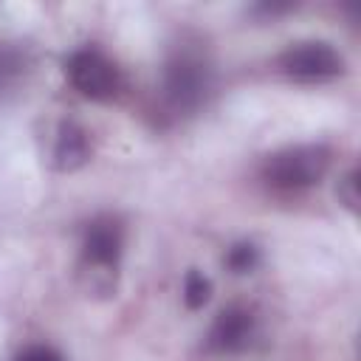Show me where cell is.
Returning a JSON list of instances; mask_svg holds the SVG:
<instances>
[{
    "instance_id": "obj_1",
    "label": "cell",
    "mask_w": 361,
    "mask_h": 361,
    "mask_svg": "<svg viewBox=\"0 0 361 361\" xmlns=\"http://www.w3.org/2000/svg\"><path fill=\"white\" fill-rule=\"evenodd\" d=\"M124 257V223L116 214H96L85 223L76 259V282L87 296L107 299L118 288Z\"/></svg>"
},
{
    "instance_id": "obj_2",
    "label": "cell",
    "mask_w": 361,
    "mask_h": 361,
    "mask_svg": "<svg viewBox=\"0 0 361 361\" xmlns=\"http://www.w3.org/2000/svg\"><path fill=\"white\" fill-rule=\"evenodd\" d=\"M214 85V71L200 42H180L169 54L161 76V102L169 116L197 113Z\"/></svg>"
},
{
    "instance_id": "obj_3",
    "label": "cell",
    "mask_w": 361,
    "mask_h": 361,
    "mask_svg": "<svg viewBox=\"0 0 361 361\" xmlns=\"http://www.w3.org/2000/svg\"><path fill=\"white\" fill-rule=\"evenodd\" d=\"M333 152L324 144H290L265 155L259 166V180L271 192L296 195L316 186L330 169Z\"/></svg>"
},
{
    "instance_id": "obj_4",
    "label": "cell",
    "mask_w": 361,
    "mask_h": 361,
    "mask_svg": "<svg viewBox=\"0 0 361 361\" xmlns=\"http://www.w3.org/2000/svg\"><path fill=\"white\" fill-rule=\"evenodd\" d=\"M276 71L290 82L319 85L344 73V56L327 39H296L276 56Z\"/></svg>"
},
{
    "instance_id": "obj_5",
    "label": "cell",
    "mask_w": 361,
    "mask_h": 361,
    "mask_svg": "<svg viewBox=\"0 0 361 361\" xmlns=\"http://www.w3.org/2000/svg\"><path fill=\"white\" fill-rule=\"evenodd\" d=\"M65 76H68L71 87L90 102H110L121 90L118 65L96 45L71 51L65 59Z\"/></svg>"
},
{
    "instance_id": "obj_6",
    "label": "cell",
    "mask_w": 361,
    "mask_h": 361,
    "mask_svg": "<svg viewBox=\"0 0 361 361\" xmlns=\"http://www.w3.org/2000/svg\"><path fill=\"white\" fill-rule=\"evenodd\" d=\"M257 330H259L257 313L243 302H231L214 316V322L206 333V353L240 355L254 344Z\"/></svg>"
},
{
    "instance_id": "obj_7",
    "label": "cell",
    "mask_w": 361,
    "mask_h": 361,
    "mask_svg": "<svg viewBox=\"0 0 361 361\" xmlns=\"http://www.w3.org/2000/svg\"><path fill=\"white\" fill-rule=\"evenodd\" d=\"M90 152H93L90 133L76 118H56L45 127L42 155H45L51 169L73 172L90 161Z\"/></svg>"
},
{
    "instance_id": "obj_8",
    "label": "cell",
    "mask_w": 361,
    "mask_h": 361,
    "mask_svg": "<svg viewBox=\"0 0 361 361\" xmlns=\"http://www.w3.org/2000/svg\"><path fill=\"white\" fill-rule=\"evenodd\" d=\"M31 68V56L20 42L0 39V96L14 90Z\"/></svg>"
},
{
    "instance_id": "obj_9",
    "label": "cell",
    "mask_w": 361,
    "mask_h": 361,
    "mask_svg": "<svg viewBox=\"0 0 361 361\" xmlns=\"http://www.w3.org/2000/svg\"><path fill=\"white\" fill-rule=\"evenodd\" d=\"M180 296H183V305H186L189 310H200V307L212 299V279H209L203 271L189 268L186 276H183Z\"/></svg>"
},
{
    "instance_id": "obj_10",
    "label": "cell",
    "mask_w": 361,
    "mask_h": 361,
    "mask_svg": "<svg viewBox=\"0 0 361 361\" xmlns=\"http://www.w3.org/2000/svg\"><path fill=\"white\" fill-rule=\"evenodd\" d=\"M259 265V248L254 243H234L226 251V268L234 274H251Z\"/></svg>"
},
{
    "instance_id": "obj_11",
    "label": "cell",
    "mask_w": 361,
    "mask_h": 361,
    "mask_svg": "<svg viewBox=\"0 0 361 361\" xmlns=\"http://www.w3.org/2000/svg\"><path fill=\"white\" fill-rule=\"evenodd\" d=\"M336 192H338V200H341L350 212H355V203H358V169H355V166L341 175Z\"/></svg>"
},
{
    "instance_id": "obj_12",
    "label": "cell",
    "mask_w": 361,
    "mask_h": 361,
    "mask_svg": "<svg viewBox=\"0 0 361 361\" xmlns=\"http://www.w3.org/2000/svg\"><path fill=\"white\" fill-rule=\"evenodd\" d=\"M14 361H65V355L51 344H28L14 355Z\"/></svg>"
}]
</instances>
